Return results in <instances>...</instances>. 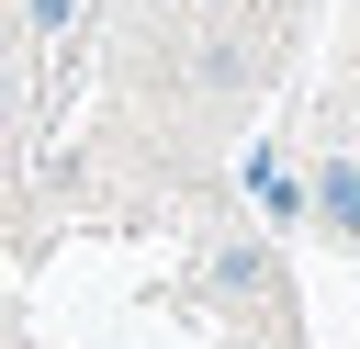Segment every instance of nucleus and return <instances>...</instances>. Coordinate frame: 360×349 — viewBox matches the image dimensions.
I'll return each instance as SVG.
<instances>
[{"label": "nucleus", "mask_w": 360, "mask_h": 349, "mask_svg": "<svg viewBox=\"0 0 360 349\" xmlns=\"http://www.w3.org/2000/svg\"><path fill=\"white\" fill-rule=\"evenodd\" d=\"M0 113H11V79H0Z\"/></svg>", "instance_id": "f257e3e1"}]
</instances>
